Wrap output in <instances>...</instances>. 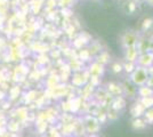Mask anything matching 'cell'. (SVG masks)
Segmentation results:
<instances>
[{
  "label": "cell",
  "mask_w": 153,
  "mask_h": 137,
  "mask_svg": "<svg viewBox=\"0 0 153 137\" xmlns=\"http://www.w3.org/2000/svg\"><path fill=\"white\" fill-rule=\"evenodd\" d=\"M137 57V50L135 46H130L127 47V59L129 62H134Z\"/></svg>",
  "instance_id": "obj_2"
},
{
  "label": "cell",
  "mask_w": 153,
  "mask_h": 137,
  "mask_svg": "<svg viewBox=\"0 0 153 137\" xmlns=\"http://www.w3.org/2000/svg\"><path fill=\"white\" fill-rule=\"evenodd\" d=\"M151 22H152V20H150V19H149V20H145L144 21V24H143V27H144V29L147 27V26L151 24Z\"/></svg>",
  "instance_id": "obj_5"
},
{
  "label": "cell",
  "mask_w": 153,
  "mask_h": 137,
  "mask_svg": "<svg viewBox=\"0 0 153 137\" xmlns=\"http://www.w3.org/2000/svg\"><path fill=\"white\" fill-rule=\"evenodd\" d=\"M135 2H142V1H145V0H134Z\"/></svg>",
  "instance_id": "obj_7"
},
{
  "label": "cell",
  "mask_w": 153,
  "mask_h": 137,
  "mask_svg": "<svg viewBox=\"0 0 153 137\" xmlns=\"http://www.w3.org/2000/svg\"><path fill=\"white\" fill-rule=\"evenodd\" d=\"M146 78V74L144 73L143 70H138V71L135 72L134 74V81L135 82H137V84H142L144 80Z\"/></svg>",
  "instance_id": "obj_3"
},
{
  "label": "cell",
  "mask_w": 153,
  "mask_h": 137,
  "mask_svg": "<svg viewBox=\"0 0 153 137\" xmlns=\"http://www.w3.org/2000/svg\"><path fill=\"white\" fill-rule=\"evenodd\" d=\"M58 2L61 6H70L74 2V0H59Z\"/></svg>",
  "instance_id": "obj_4"
},
{
  "label": "cell",
  "mask_w": 153,
  "mask_h": 137,
  "mask_svg": "<svg viewBox=\"0 0 153 137\" xmlns=\"http://www.w3.org/2000/svg\"><path fill=\"white\" fill-rule=\"evenodd\" d=\"M145 1H146L150 6H153V0H145Z\"/></svg>",
  "instance_id": "obj_6"
},
{
  "label": "cell",
  "mask_w": 153,
  "mask_h": 137,
  "mask_svg": "<svg viewBox=\"0 0 153 137\" xmlns=\"http://www.w3.org/2000/svg\"><path fill=\"white\" fill-rule=\"evenodd\" d=\"M122 42L126 47H130V46H135L137 42V36L136 33L131 32V31H128L123 34L122 37Z\"/></svg>",
  "instance_id": "obj_1"
}]
</instances>
